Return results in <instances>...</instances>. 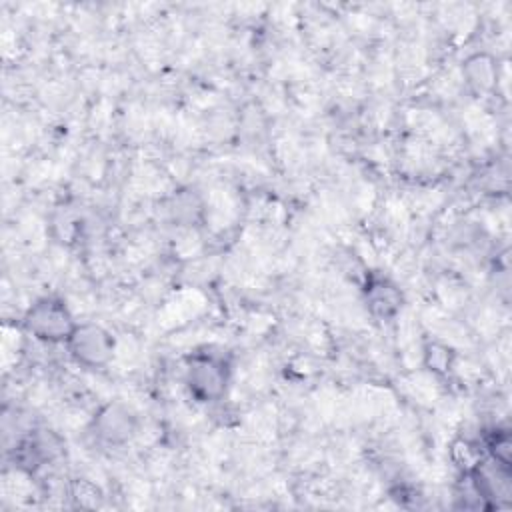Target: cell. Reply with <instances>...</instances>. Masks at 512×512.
I'll list each match as a JSON object with an SVG mask.
<instances>
[{
	"label": "cell",
	"mask_w": 512,
	"mask_h": 512,
	"mask_svg": "<svg viewBox=\"0 0 512 512\" xmlns=\"http://www.w3.org/2000/svg\"><path fill=\"white\" fill-rule=\"evenodd\" d=\"M76 324L66 302L56 296L38 298L22 316V328L46 344L66 342Z\"/></svg>",
	"instance_id": "6da1fadb"
},
{
	"label": "cell",
	"mask_w": 512,
	"mask_h": 512,
	"mask_svg": "<svg viewBox=\"0 0 512 512\" xmlns=\"http://www.w3.org/2000/svg\"><path fill=\"white\" fill-rule=\"evenodd\" d=\"M186 388L198 402L220 400L230 384V364L218 352H194L186 364Z\"/></svg>",
	"instance_id": "7a4b0ae2"
},
{
	"label": "cell",
	"mask_w": 512,
	"mask_h": 512,
	"mask_svg": "<svg viewBox=\"0 0 512 512\" xmlns=\"http://www.w3.org/2000/svg\"><path fill=\"white\" fill-rule=\"evenodd\" d=\"M64 344L72 360L84 368H104L116 348L112 334L94 322H78Z\"/></svg>",
	"instance_id": "3957f363"
},
{
	"label": "cell",
	"mask_w": 512,
	"mask_h": 512,
	"mask_svg": "<svg viewBox=\"0 0 512 512\" xmlns=\"http://www.w3.org/2000/svg\"><path fill=\"white\" fill-rule=\"evenodd\" d=\"M136 426L138 422L134 412L120 402H110L102 406L92 420L94 436L110 446L128 442L134 436Z\"/></svg>",
	"instance_id": "277c9868"
},
{
	"label": "cell",
	"mask_w": 512,
	"mask_h": 512,
	"mask_svg": "<svg viewBox=\"0 0 512 512\" xmlns=\"http://www.w3.org/2000/svg\"><path fill=\"white\" fill-rule=\"evenodd\" d=\"M362 292H364V302L368 312L378 320H390L402 308V292L386 276H378V274L366 276V284Z\"/></svg>",
	"instance_id": "5b68a950"
},
{
	"label": "cell",
	"mask_w": 512,
	"mask_h": 512,
	"mask_svg": "<svg viewBox=\"0 0 512 512\" xmlns=\"http://www.w3.org/2000/svg\"><path fill=\"white\" fill-rule=\"evenodd\" d=\"M462 74L466 78V84L474 88L476 92H486L494 86L496 80V66L494 60L486 54H474L464 62Z\"/></svg>",
	"instance_id": "8992f818"
},
{
	"label": "cell",
	"mask_w": 512,
	"mask_h": 512,
	"mask_svg": "<svg viewBox=\"0 0 512 512\" xmlns=\"http://www.w3.org/2000/svg\"><path fill=\"white\" fill-rule=\"evenodd\" d=\"M454 350L442 342H428L424 346V364L434 374H448L454 366Z\"/></svg>",
	"instance_id": "52a82bcc"
}]
</instances>
